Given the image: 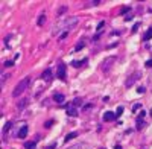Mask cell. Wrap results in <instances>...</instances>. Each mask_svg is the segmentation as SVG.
Listing matches in <instances>:
<instances>
[{
	"label": "cell",
	"instance_id": "21",
	"mask_svg": "<svg viewBox=\"0 0 152 149\" xmlns=\"http://www.w3.org/2000/svg\"><path fill=\"white\" fill-rule=\"evenodd\" d=\"M94 107V103H85L84 107H82V113H85V111H88L90 108H93Z\"/></svg>",
	"mask_w": 152,
	"mask_h": 149
},
{
	"label": "cell",
	"instance_id": "33",
	"mask_svg": "<svg viewBox=\"0 0 152 149\" xmlns=\"http://www.w3.org/2000/svg\"><path fill=\"white\" fill-rule=\"evenodd\" d=\"M52 125H53V120H49V122H46V123H44V126H46V128H50Z\"/></svg>",
	"mask_w": 152,
	"mask_h": 149
},
{
	"label": "cell",
	"instance_id": "23",
	"mask_svg": "<svg viewBox=\"0 0 152 149\" xmlns=\"http://www.w3.org/2000/svg\"><path fill=\"white\" fill-rule=\"evenodd\" d=\"M101 3V0H94V2H87V5L85 6H96V5H99Z\"/></svg>",
	"mask_w": 152,
	"mask_h": 149
},
{
	"label": "cell",
	"instance_id": "34",
	"mask_svg": "<svg viewBox=\"0 0 152 149\" xmlns=\"http://www.w3.org/2000/svg\"><path fill=\"white\" fill-rule=\"evenodd\" d=\"M8 78H11V76H9V75H3V76H2V84H5V81H6Z\"/></svg>",
	"mask_w": 152,
	"mask_h": 149
},
{
	"label": "cell",
	"instance_id": "42",
	"mask_svg": "<svg viewBox=\"0 0 152 149\" xmlns=\"http://www.w3.org/2000/svg\"><path fill=\"white\" fill-rule=\"evenodd\" d=\"M99 149H105V148H99Z\"/></svg>",
	"mask_w": 152,
	"mask_h": 149
},
{
	"label": "cell",
	"instance_id": "25",
	"mask_svg": "<svg viewBox=\"0 0 152 149\" xmlns=\"http://www.w3.org/2000/svg\"><path fill=\"white\" fill-rule=\"evenodd\" d=\"M66 11H67V6H61V8H59V11H58L56 14H58V17H61V14H62V12H66Z\"/></svg>",
	"mask_w": 152,
	"mask_h": 149
},
{
	"label": "cell",
	"instance_id": "41",
	"mask_svg": "<svg viewBox=\"0 0 152 149\" xmlns=\"http://www.w3.org/2000/svg\"><path fill=\"white\" fill-rule=\"evenodd\" d=\"M149 114H151V116H152V108H151V113H149Z\"/></svg>",
	"mask_w": 152,
	"mask_h": 149
},
{
	"label": "cell",
	"instance_id": "24",
	"mask_svg": "<svg viewBox=\"0 0 152 149\" xmlns=\"http://www.w3.org/2000/svg\"><path fill=\"white\" fill-rule=\"evenodd\" d=\"M137 93H138V94H145V93H146V88L141 85V87H138V88H137Z\"/></svg>",
	"mask_w": 152,
	"mask_h": 149
},
{
	"label": "cell",
	"instance_id": "6",
	"mask_svg": "<svg viewBox=\"0 0 152 149\" xmlns=\"http://www.w3.org/2000/svg\"><path fill=\"white\" fill-rule=\"evenodd\" d=\"M52 78H53V75H52V68H46V70L43 72V75H41V79H43L44 82H50Z\"/></svg>",
	"mask_w": 152,
	"mask_h": 149
},
{
	"label": "cell",
	"instance_id": "18",
	"mask_svg": "<svg viewBox=\"0 0 152 149\" xmlns=\"http://www.w3.org/2000/svg\"><path fill=\"white\" fill-rule=\"evenodd\" d=\"M84 47H85V40H79V43L76 44L75 50H76V52H79V50H81V49H84Z\"/></svg>",
	"mask_w": 152,
	"mask_h": 149
},
{
	"label": "cell",
	"instance_id": "27",
	"mask_svg": "<svg viewBox=\"0 0 152 149\" xmlns=\"http://www.w3.org/2000/svg\"><path fill=\"white\" fill-rule=\"evenodd\" d=\"M14 66V61H5L3 63V67H12Z\"/></svg>",
	"mask_w": 152,
	"mask_h": 149
},
{
	"label": "cell",
	"instance_id": "14",
	"mask_svg": "<svg viewBox=\"0 0 152 149\" xmlns=\"http://www.w3.org/2000/svg\"><path fill=\"white\" fill-rule=\"evenodd\" d=\"M28 103H29V99H21L17 103V110H23V108H26V105H28Z\"/></svg>",
	"mask_w": 152,
	"mask_h": 149
},
{
	"label": "cell",
	"instance_id": "30",
	"mask_svg": "<svg viewBox=\"0 0 152 149\" xmlns=\"http://www.w3.org/2000/svg\"><path fill=\"white\" fill-rule=\"evenodd\" d=\"M145 66L148 67V68H152V59H148V61L145 63Z\"/></svg>",
	"mask_w": 152,
	"mask_h": 149
},
{
	"label": "cell",
	"instance_id": "16",
	"mask_svg": "<svg viewBox=\"0 0 152 149\" xmlns=\"http://www.w3.org/2000/svg\"><path fill=\"white\" fill-rule=\"evenodd\" d=\"M46 20H47V17H46V14H41V15L38 17V26H44V23H46Z\"/></svg>",
	"mask_w": 152,
	"mask_h": 149
},
{
	"label": "cell",
	"instance_id": "7",
	"mask_svg": "<svg viewBox=\"0 0 152 149\" xmlns=\"http://www.w3.org/2000/svg\"><path fill=\"white\" fill-rule=\"evenodd\" d=\"M66 113H67L68 117H76V116H79V113H78L76 107H73V105H68L67 110H66Z\"/></svg>",
	"mask_w": 152,
	"mask_h": 149
},
{
	"label": "cell",
	"instance_id": "28",
	"mask_svg": "<svg viewBox=\"0 0 152 149\" xmlns=\"http://www.w3.org/2000/svg\"><path fill=\"white\" fill-rule=\"evenodd\" d=\"M128 11H131V6H125V8H123V9L120 11V14H126Z\"/></svg>",
	"mask_w": 152,
	"mask_h": 149
},
{
	"label": "cell",
	"instance_id": "39",
	"mask_svg": "<svg viewBox=\"0 0 152 149\" xmlns=\"http://www.w3.org/2000/svg\"><path fill=\"white\" fill-rule=\"evenodd\" d=\"M116 149H122V146H120V145H117V146H116Z\"/></svg>",
	"mask_w": 152,
	"mask_h": 149
},
{
	"label": "cell",
	"instance_id": "15",
	"mask_svg": "<svg viewBox=\"0 0 152 149\" xmlns=\"http://www.w3.org/2000/svg\"><path fill=\"white\" fill-rule=\"evenodd\" d=\"M78 135H79V133H78V131H75V133H70V134H67V135H66L64 142L67 143V142H70V138H75V137H78Z\"/></svg>",
	"mask_w": 152,
	"mask_h": 149
},
{
	"label": "cell",
	"instance_id": "19",
	"mask_svg": "<svg viewBox=\"0 0 152 149\" xmlns=\"http://www.w3.org/2000/svg\"><path fill=\"white\" fill-rule=\"evenodd\" d=\"M35 146H37V142H26V143H24V148L26 149H35Z\"/></svg>",
	"mask_w": 152,
	"mask_h": 149
},
{
	"label": "cell",
	"instance_id": "9",
	"mask_svg": "<svg viewBox=\"0 0 152 149\" xmlns=\"http://www.w3.org/2000/svg\"><path fill=\"white\" fill-rule=\"evenodd\" d=\"M88 63V59L87 58H84L82 61H71L70 63V66H73L75 68H79V67H85V64Z\"/></svg>",
	"mask_w": 152,
	"mask_h": 149
},
{
	"label": "cell",
	"instance_id": "35",
	"mask_svg": "<svg viewBox=\"0 0 152 149\" xmlns=\"http://www.w3.org/2000/svg\"><path fill=\"white\" fill-rule=\"evenodd\" d=\"M145 116H146V113H145V110H143V111H140V113H138V116H137V117H141V119H145Z\"/></svg>",
	"mask_w": 152,
	"mask_h": 149
},
{
	"label": "cell",
	"instance_id": "3",
	"mask_svg": "<svg viewBox=\"0 0 152 149\" xmlns=\"http://www.w3.org/2000/svg\"><path fill=\"white\" fill-rule=\"evenodd\" d=\"M117 61V56H108V58H105L103 61H102L101 64V68L103 73H106V72H110L111 70V67H113V64Z\"/></svg>",
	"mask_w": 152,
	"mask_h": 149
},
{
	"label": "cell",
	"instance_id": "29",
	"mask_svg": "<svg viewBox=\"0 0 152 149\" xmlns=\"http://www.w3.org/2000/svg\"><path fill=\"white\" fill-rule=\"evenodd\" d=\"M122 113H123V107H117V111H116V116H120V114H122Z\"/></svg>",
	"mask_w": 152,
	"mask_h": 149
},
{
	"label": "cell",
	"instance_id": "20",
	"mask_svg": "<svg viewBox=\"0 0 152 149\" xmlns=\"http://www.w3.org/2000/svg\"><path fill=\"white\" fill-rule=\"evenodd\" d=\"M82 103H84V100L81 99V98H76V99L73 100L71 105H73V107H79V105H82Z\"/></svg>",
	"mask_w": 152,
	"mask_h": 149
},
{
	"label": "cell",
	"instance_id": "5",
	"mask_svg": "<svg viewBox=\"0 0 152 149\" xmlns=\"http://www.w3.org/2000/svg\"><path fill=\"white\" fill-rule=\"evenodd\" d=\"M140 76H141V73H140V72H135V73H132V75H129V76H128V79H126V82H125V87H126V88H131V87H132V85L140 79Z\"/></svg>",
	"mask_w": 152,
	"mask_h": 149
},
{
	"label": "cell",
	"instance_id": "22",
	"mask_svg": "<svg viewBox=\"0 0 152 149\" xmlns=\"http://www.w3.org/2000/svg\"><path fill=\"white\" fill-rule=\"evenodd\" d=\"M12 128V122H6L5 123V126H3V133H6L8 129H11Z\"/></svg>",
	"mask_w": 152,
	"mask_h": 149
},
{
	"label": "cell",
	"instance_id": "1",
	"mask_svg": "<svg viewBox=\"0 0 152 149\" xmlns=\"http://www.w3.org/2000/svg\"><path fill=\"white\" fill-rule=\"evenodd\" d=\"M29 84H31V76L23 78V79L15 85V88L12 90V98H18V96H21V93H24V91H26V88L29 87Z\"/></svg>",
	"mask_w": 152,
	"mask_h": 149
},
{
	"label": "cell",
	"instance_id": "32",
	"mask_svg": "<svg viewBox=\"0 0 152 149\" xmlns=\"http://www.w3.org/2000/svg\"><path fill=\"white\" fill-rule=\"evenodd\" d=\"M103 26H105V21H99V24H97V31H102Z\"/></svg>",
	"mask_w": 152,
	"mask_h": 149
},
{
	"label": "cell",
	"instance_id": "11",
	"mask_svg": "<svg viewBox=\"0 0 152 149\" xmlns=\"http://www.w3.org/2000/svg\"><path fill=\"white\" fill-rule=\"evenodd\" d=\"M53 100H55V102H58V103H64L66 96H64L62 93H55V94H53Z\"/></svg>",
	"mask_w": 152,
	"mask_h": 149
},
{
	"label": "cell",
	"instance_id": "13",
	"mask_svg": "<svg viewBox=\"0 0 152 149\" xmlns=\"http://www.w3.org/2000/svg\"><path fill=\"white\" fill-rule=\"evenodd\" d=\"M88 148V145L84 143V142H81V143H76V145H73V146H70L67 149H87Z\"/></svg>",
	"mask_w": 152,
	"mask_h": 149
},
{
	"label": "cell",
	"instance_id": "12",
	"mask_svg": "<svg viewBox=\"0 0 152 149\" xmlns=\"http://www.w3.org/2000/svg\"><path fill=\"white\" fill-rule=\"evenodd\" d=\"M137 131H141L145 126H146V122H145V119H141V117H137Z\"/></svg>",
	"mask_w": 152,
	"mask_h": 149
},
{
	"label": "cell",
	"instance_id": "17",
	"mask_svg": "<svg viewBox=\"0 0 152 149\" xmlns=\"http://www.w3.org/2000/svg\"><path fill=\"white\" fill-rule=\"evenodd\" d=\"M151 38H152V28H149L145 33V37H143V41H149Z\"/></svg>",
	"mask_w": 152,
	"mask_h": 149
},
{
	"label": "cell",
	"instance_id": "8",
	"mask_svg": "<svg viewBox=\"0 0 152 149\" xmlns=\"http://www.w3.org/2000/svg\"><path fill=\"white\" fill-rule=\"evenodd\" d=\"M116 117L117 116H116L113 111H106V113H103V117H102V119H103V122H113Z\"/></svg>",
	"mask_w": 152,
	"mask_h": 149
},
{
	"label": "cell",
	"instance_id": "31",
	"mask_svg": "<svg viewBox=\"0 0 152 149\" xmlns=\"http://www.w3.org/2000/svg\"><path fill=\"white\" fill-rule=\"evenodd\" d=\"M141 108V103H135L134 107H132V111H137V110H140Z\"/></svg>",
	"mask_w": 152,
	"mask_h": 149
},
{
	"label": "cell",
	"instance_id": "38",
	"mask_svg": "<svg viewBox=\"0 0 152 149\" xmlns=\"http://www.w3.org/2000/svg\"><path fill=\"white\" fill-rule=\"evenodd\" d=\"M56 148V143H52L50 146H47V149H55Z\"/></svg>",
	"mask_w": 152,
	"mask_h": 149
},
{
	"label": "cell",
	"instance_id": "26",
	"mask_svg": "<svg viewBox=\"0 0 152 149\" xmlns=\"http://www.w3.org/2000/svg\"><path fill=\"white\" fill-rule=\"evenodd\" d=\"M138 28H140V23H135L134 26H132V29H131V33H135L138 31Z\"/></svg>",
	"mask_w": 152,
	"mask_h": 149
},
{
	"label": "cell",
	"instance_id": "40",
	"mask_svg": "<svg viewBox=\"0 0 152 149\" xmlns=\"http://www.w3.org/2000/svg\"><path fill=\"white\" fill-rule=\"evenodd\" d=\"M148 11H149V12H152V6H151V8H149V9H148Z\"/></svg>",
	"mask_w": 152,
	"mask_h": 149
},
{
	"label": "cell",
	"instance_id": "36",
	"mask_svg": "<svg viewBox=\"0 0 152 149\" xmlns=\"http://www.w3.org/2000/svg\"><path fill=\"white\" fill-rule=\"evenodd\" d=\"M129 20H132V15H131V14H128V15L125 17V21H129Z\"/></svg>",
	"mask_w": 152,
	"mask_h": 149
},
{
	"label": "cell",
	"instance_id": "37",
	"mask_svg": "<svg viewBox=\"0 0 152 149\" xmlns=\"http://www.w3.org/2000/svg\"><path fill=\"white\" fill-rule=\"evenodd\" d=\"M67 31H66V32H62V33H61V37H59V38H61V40H64V38H66V37H67Z\"/></svg>",
	"mask_w": 152,
	"mask_h": 149
},
{
	"label": "cell",
	"instance_id": "2",
	"mask_svg": "<svg viewBox=\"0 0 152 149\" xmlns=\"http://www.w3.org/2000/svg\"><path fill=\"white\" fill-rule=\"evenodd\" d=\"M78 21H79V17L73 15V17H67L64 21H62V24H61V29H66V31H71L76 24H78Z\"/></svg>",
	"mask_w": 152,
	"mask_h": 149
},
{
	"label": "cell",
	"instance_id": "4",
	"mask_svg": "<svg viewBox=\"0 0 152 149\" xmlns=\"http://www.w3.org/2000/svg\"><path fill=\"white\" fill-rule=\"evenodd\" d=\"M56 76H58L61 81H66V78H67V66H66L64 63H59V64L56 66Z\"/></svg>",
	"mask_w": 152,
	"mask_h": 149
},
{
	"label": "cell",
	"instance_id": "10",
	"mask_svg": "<svg viewBox=\"0 0 152 149\" xmlns=\"http://www.w3.org/2000/svg\"><path fill=\"white\" fill-rule=\"evenodd\" d=\"M18 138H26V135H28V125H23L21 128H20V131H18Z\"/></svg>",
	"mask_w": 152,
	"mask_h": 149
}]
</instances>
